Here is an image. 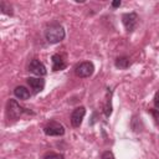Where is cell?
I'll return each mask as SVG.
<instances>
[{
    "mask_svg": "<svg viewBox=\"0 0 159 159\" xmlns=\"http://www.w3.org/2000/svg\"><path fill=\"white\" fill-rule=\"evenodd\" d=\"M75 72H76V75H77L78 77H81V78H87V77L92 76V73L94 72V66H93L92 62L84 61V62H81V63L76 67Z\"/></svg>",
    "mask_w": 159,
    "mask_h": 159,
    "instance_id": "cell-4",
    "label": "cell"
},
{
    "mask_svg": "<svg viewBox=\"0 0 159 159\" xmlns=\"http://www.w3.org/2000/svg\"><path fill=\"white\" fill-rule=\"evenodd\" d=\"M114 65H116V67H117V68H119V70H125V68H128V67H129L130 61H129V58H128V57L122 56V57L116 58Z\"/></svg>",
    "mask_w": 159,
    "mask_h": 159,
    "instance_id": "cell-12",
    "label": "cell"
},
{
    "mask_svg": "<svg viewBox=\"0 0 159 159\" xmlns=\"http://www.w3.org/2000/svg\"><path fill=\"white\" fill-rule=\"evenodd\" d=\"M14 94H15V97H17L19 99H22V101L29 99L30 96H31L30 91H29L26 87H24V86H17V87L14 89Z\"/></svg>",
    "mask_w": 159,
    "mask_h": 159,
    "instance_id": "cell-11",
    "label": "cell"
},
{
    "mask_svg": "<svg viewBox=\"0 0 159 159\" xmlns=\"http://www.w3.org/2000/svg\"><path fill=\"white\" fill-rule=\"evenodd\" d=\"M65 29L60 24H52L45 30V39L48 43H58L65 39Z\"/></svg>",
    "mask_w": 159,
    "mask_h": 159,
    "instance_id": "cell-1",
    "label": "cell"
},
{
    "mask_svg": "<svg viewBox=\"0 0 159 159\" xmlns=\"http://www.w3.org/2000/svg\"><path fill=\"white\" fill-rule=\"evenodd\" d=\"M0 7H1V10H2V12H5V14H9V15H10V12H9L7 10H9V9L11 10V6H7V5H6V2H4V1H1V2H0Z\"/></svg>",
    "mask_w": 159,
    "mask_h": 159,
    "instance_id": "cell-16",
    "label": "cell"
},
{
    "mask_svg": "<svg viewBox=\"0 0 159 159\" xmlns=\"http://www.w3.org/2000/svg\"><path fill=\"white\" fill-rule=\"evenodd\" d=\"M101 159H116V158H114V155H113V153H112V152L106 150V152H103V154H102V158H101Z\"/></svg>",
    "mask_w": 159,
    "mask_h": 159,
    "instance_id": "cell-15",
    "label": "cell"
},
{
    "mask_svg": "<svg viewBox=\"0 0 159 159\" xmlns=\"http://www.w3.org/2000/svg\"><path fill=\"white\" fill-rule=\"evenodd\" d=\"M119 5H120V1H119V0L112 2V6H113V7H117V6H119Z\"/></svg>",
    "mask_w": 159,
    "mask_h": 159,
    "instance_id": "cell-18",
    "label": "cell"
},
{
    "mask_svg": "<svg viewBox=\"0 0 159 159\" xmlns=\"http://www.w3.org/2000/svg\"><path fill=\"white\" fill-rule=\"evenodd\" d=\"M5 112H6V117H7L9 120H10V119H11V120L19 119L25 112L30 113L29 111H25V108H22L15 99H9V101H7Z\"/></svg>",
    "mask_w": 159,
    "mask_h": 159,
    "instance_id": "cell-2",
    "label": "cell"
},
{
    "mask_svg": "<svg viewBox=\"0 0 159 159\" xmlns=\"http://www.w3.org/2000/svg\"><path fill=\"white\" fill-rule=\"evenodd\" d=\"M52 60V70L53 71H62L67 67V63H66V60H63V57L58 53H55L52 55L51 57Z\"/></svg>",
    "mask_w": 159,
    "mask_h": 159,
    "instance_id": "cell-9",
    "label": "cell"
},
{
    "mask_svg": "<svg viewBox=\"0 0 159 159\" xmlns=\"http://www.w3.org/2000/svg\"><path fill=\"white\" fill-rule=\"evenodd\" d=\"M122 21H123V25L125 27V30L128 32H132L135 30L137 25H138V15L135 12H128V14H124L122 16Z\"/></svg>",
    "mask_w": 159,
    "mask_h": 159,
    "instance_id": "cell-5",
    "label": "cell"
},
{
    "mask_svg": "<svg viewBox=\"0 0 159 159\" xmlns=\"http://www.w3.org/2000/svg\"><path fill=\"white\" fill-rule=\"evenodd\" d=\"M27 84L30 86L34 93H40L45 87V81L41 77H29Z\"/></svg>",
    "mask_w": 159,
    "mask_h": 159,
    "instance_id": "cell-8",
    "label": "cell"
},
{
    "mask_svg": "<svg viewBox=\"0 0 159 159\" xmlns=\"http://www.w3.org/2000/svg\"><path fill=\"white\" fill-rule=\"evenodd\" d=\"M29 71H30L31 73L39 76V77H42V76H45V75L47 73L45 65H43L42 62H40L39 60H36V58L30 62V65H29Z\"/></svg>",
    "mask_w": 159,
    "mask_h": 159,
    "instance_id": "cell-7",
    "label": "cell"
},
{
    "mask_svg": "<svg viewBox=\"0 0 159 159\" xmlns=\"http://www.w3.org/2000/svg\"><path fill=\"white\" fill-rule=\"evenodd\" d=\"M154 104H155V107L159 109V91L155 93V96H154Z\"/></svg>",
    "mask_w": 159,
    "mask_h": 159,
    "instance_id": "cell-17",
    "label": "cell"
},
{
    "mask_svg": "<svg viewBox=\"0 0 159 159\" xmlns=\"http://www.w3.org/2000/svg\"><path fill=\"white\" fill-rule=\"evenodd\" d=\"M149 112L153 116V119L155 122V124L159 127V109H149Z\"/></svg>",
    "mask_w": 159,
    "mask_h": 159,
    "instance_id": "cell-14",
    "label": "cell"
},
{
    "mask_svg": "<svg viewBox=\"0 0 159 159\" xmlns=\"http://www.w3.org/2000/svg\"><path fill=\"white\" fill-rule=\"evenodd\" d=\"M84 114H86V108L84 107H77L73 109L72 114H71V124L72 127L75 128H78L81 124H82V120L84 118Z\"/></svg>",
    "mask_w": 159,
    "mask_h": 159,
    "instance_id": "cell-6",
    "label": "cell"
},
{
    "mask_svg": "<svg viewBox=\"0 0 159 159\" xmlns=\"http://www.w3.org/2000/svg\"><path fill=\"white\" fill-rule=\"evenodd\" d=\"M43 159H65L62 154L60 153H53V152H50V153H46L43 155Z\"/></svg>",
    "mask_w": 159,
    "mask_h": 159,
    "instance_id": "cell-13",
    "label": "cell"
},
{
    "mask_svg": "<svg viewBox=\"0 0 159 159\" xmlns=\"http://www.w3.org/2000/svg\"><path fill=\"white\" fill-rule=\"evenodd\" d=\"M43 133L46 135H50V137H60V135L65 134V128L58 122H50L48 124L45 125Z\"/></svg>",
    "mask_w": 159,
    "mask_h": 159,
    "instance_id": "cell-3",
    "label": "cell"
},
{
    "mask_svg": "<svg viewBox=\"0 0 159 159\" xmlns=\"http://www.w3.org/2000/svg\"><path fill=\"white\" fill-rule=\"evenodd\" d=\"M102 111H103L106 117H109L111 113H112V91H109V88L107 89L104 102H103V106H102Z\"/></svg>",
    "mask_w": 159,
    "mask_h": 159,
    "instance_id": "cell-10",
    "label": "cell"
}]
</instances>
